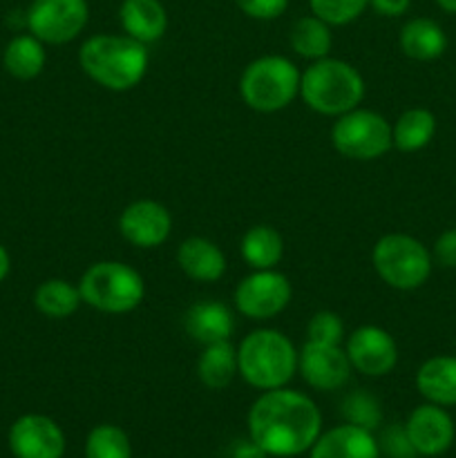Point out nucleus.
I'll return each instance as SVG.
<instances>
[{
  "label": "nucleus",
  "mask_w": 456,
  "mask_h": 458,
  "mask_svg": "<svg viewBox=\"0 0 456 458\" xmlns=\"http://www.w3.org/2000/svg\"><path fill=\"white\" fill-rule=\"evenodd\" d=\"M398 43L405 56L414 61H434L447 47V36L432 18H411L402 25Z\"/></svg>",
  "instance_id": "nucleus-21"
},
{
  "label": "nucleus",
  "mask_w": 456,
  "mask_h": 458,
  "mask_svg": "<svg viewBox=\"0 0 456 458\" xmlns=\"http://www.w3.org/2000/svg\"><path fill=\"white\" fill-rule=\"evenodd\" d=\"M80 304L83 300H80L79 284H70L61 277H49V280L40 282L34 291L36 311L49 320H65V318L74 316Z\"/></svg>",
  "instance_id": "nucleus-25"
},
{
  "label": "nucleus",
  "mask_w": 456,
  "mask_h": 458,
  "mask_svg": "<svg viewBox=\"0 0 456 458\" xmlns=\"http://www.w3.org/2000/svg\"><path fill=\"white\" fill-rule=\"evenodd\" d=\"M384 447L393 458H411L416 454L414 447H411L410 438H407L405 428H392L384 434Z\"/></svg>",
  "instance_id": "nucleus-34"
},
{
  "label": "nucleus",
  "mask_w": 456,
  "mask_h": 458,
  "mask_svg": "<svg viewBox=\"0 0 456 458\" xmlns=\"http://www.w3.org/2000/svg\"><path fill=\"white\" fill-rule=\"evenodd\" d=\"M298 371L308 387L317 392H335L351 378V362L342 344L307 340L298 353Z\"/></svg>",
  "instance_id": "nucleus-12"
},
{
  "label": "nucleus",
  "mask_w": 456,
  "mask_h": 458,
  "mask_svg": "<svg viewBox=\"0 0 456 458\" xmlns=\"http://www.w3.org/2000/svg\"><path fill=\"white\" fill-rule=\"evenodd\" d=\"M322 434L316 403L298 389L262 392L249 411V437L275 458H293L313 447Z\"/></svg>",
  "instance_id": "nucleus-1"
},
{
  "label": "nucleus",
  "mask_w": 456,
  "mask_h": 458,
  "mask_svg": "<svg viewBox=\"0 0 456 458\" xmlns=\"http://www.w3.org/2000/svg\"><path fill=\"white\" fill-rule=\"evenodd\" d=\"M371 267L392 289L414 291L427 282L432 273V255L416 237L389 233L371 249Z\"/></svg>",
  "instance_id": "nucleus-7"
},
{
  "label": "nucleus",
  "mask_w": 456,
  "mask_h": 458,
  "mask_svg": "<svg viewBox=\"0 0 456 458\" xmlns=\"http://www.w3.org/2000/svg\"><path fill=\"white\" fill-rule=\"evenodd\" d=\"M436 3H438V7L445 9V12L456 13V0H436Z\"/></svg>",
  "instance_id": "nucleus-38"
},
{
  "label": "nucleus",
  "mask_w": 456,
  "mask_h": 458,
  "mask_svg": "<svg viewBox=\"0 0 456 458\" xmlns=\"http://www.w3.org/2000/svg\"><path fill=\"white\" fill-rule=\"evenodd\" d=\"M416 389L434 405H456V358L434 356L425 360L416 374Z\"/></svg>",
  "instance_id": "nucleus-20"
},
{
  "label": "nucleus",
  "mask_w": 456,
  "mask_h": 458,
  "mask_svg": "<svg viewBox=\"0 0 456 458\" xmlns=\"http://www.w3.org/2000/svg\"><path fill=\"white\" fill-rule=\"evenodd\" d=\"M119 233L137 249H156L165 244L173 233V215L161 201L137 199L121 210Z\"/></svg>",
  "instance_id": "nucleus-14"
},
{
  "label": "nucleus",
  "mask_w": 456,
  "mask_h": 458,
  "mask_svg": "<svg viewBox=\"0 0 456 458\" xmlns=\"http://www.w3.org/2000/svg\"><path fill=\"white\" fill-rule=\"evenodd\" d=\"M83 304L107 316H123L134 311L146 298V282L141 273L125 262L103 259L85 268L79 280Z\"/></svg>",
  "instance_id": "nucleus-5"
},
{
  "label": "nucleus",
  "mask_w": 456,
  "mask_h": 458,
  "mask_svg": "<svg viewBox=\"0 0 456 458\" xmlns=\"http://www.w3.org/2000/svg\"><path fill=\"white\" fill-rule=\"evenodd\" d=\"M308 458H380V443L371 429L344 423L320 434Z\"/></svg>",
  "instance_id": "nucleus-16"
},
{
  "label": "nucleus",
  "mask_w": 456,
  "mask_h": 458,
  "mask_svg": "<svg viewBox=\"0 0 456 458\" xmlns=\"http://www.w3.org/2000/svg\"><path fill=\"white\" fill-rule=\"evenodd\" d=\"M47 52L43 40L34 34H18L7 43L3 52V65L9 76L18 81H31L45 70Z\"/></svg>",
  "instance_id": "nucleus-24"
},
{
  "label": "nucleus",
  "mask_w": 456,
  "mask_h": 458,
  "mask_svg": "<svg viewBox=\"0 0 456 458\" xmlns=\"http://www.w3.org/2000/svg\"><path fill=\"white\" fill-rule=\"evenodd\" d=\"M197 376H199L201 385L213 392L226 389L235 380V376H240L237 347H232L231 340L204 344L199 360H197Z\"/></svg>",
  "instance_id": "nucleus-23"
},
{
  "label": "nucleus",
  "mask_w": 456,
  "mask_h": 458,
  "mask_svg": "<svg viewBox=\"0 0 456 458\" xmlns=\"http://www.w3.org/2000/svg\"><path fill=\"white\" fill-rule=\"evenodd\" d=\"M434 259L445 268H456V228L443 233L434 244Z\"/></svg>",
  "instance_id": "nucleus-33"
},
{
  "label": "nucleus",
  "mask_w": 456,
  "mask_h": 458,
  "mask_svg": "<svg viewBox=\"0 0 456 458\" xmlns=\"http://www.w3.org/2000/svg\"><path fill=\"white\" fill-rule=\"evenodd\" d=\"M291 47L298 56L307 58V61H320L331 54L334 47V34H331V25L322 18L308 16L298 18L291 27Z\"/></svg>",
  "instance_id": "nucleus-26"
},
{
  "label": "nucleus",
  "mask_w": 456,
  "mask_h": 458,
  "mask_svg": "<svg viewBox=\"0 0 456 458\" xmlns=\"http://www.w3.org/2000/svg\"><path fill=\"white\" fill-rule=\"evenodd\" d=\"M291 298H293V286H291L289 277L277 268L249 273L237 282L235 293H232L237 311L255 322L280 316L289 307Z\"/></svg>",
  "instance_id": "nucleus-9"
},
{
  "label": "nucleus",
  "mask_w": 456,
  "mask_h": 458,
  "mask_svg": "<svg viewBox=\"0 0 456 458\" xmlns=\"http://www.w3.org/2000/svg\"><path fill=\"white\" fill-rule=\"evenodd\" d=\"M177 264L183 276L201 284H213L226 276V255L208 237H188L177 249Z\"/></svg>",
  "instance_id": "nucleus-17"
},
{
  "label": "nucleus",
  "mask_w": 456,
  "mask_h": 458,
  "mask_svg": "<svg viewBox=\"0 0 456 458\" xmlns=\"http://www.w3.org/2000/svg\"><path fill=\"white\" fill-rule=\"evenodd\" d=\"M9 271H12V258H9V250L0 244V284L7 280Z\"/></svg>",
  "instance_id": "nucleus-37"
},
{
  "label": "nucleus",
  "mask_w": 456,
  "mask_h": 458,
  "mask_svg": "<svg viewBox=\"0 0 456 458\" xmlns=\"http://www.w3.org/2000/svg\"><path fill=\"white\" fill-rule=\"evenodd\" d=\"M241 13L253 21H275L289 7V0H235Z\"/></svg>",
  "instance_id": "nucleus-32"
},
{
  "label": "nucleus",
  "mask_w": 456,
  "mask_h": 458,
  "mask_svg": "<svg viewBox=\"0 0 456 458\" xmlns=\"http://www.w3.org/2000/svg\"><path fill=\"white\" fill-rule=\"evenodd\" d=\"M300 76L291 58L282 54H266L244 67L240 76V97L246 107L259 114H273L289 107L300 97Z\"/></svg>",
  "instance_id": "nucleus-6"
},
{
  "label": "nucleus",
  "mask_w": 456,
  "mask_h": 458,
  "mask_svg": "<svg viewBox=\"0 0 456 458\" xmlns=\"http://www.w3.org/2000/svg\"><path fill=\"white\" fill-rule=\"evenodd\" d=\"M344 352L353 371L369 378L392 374L398 362V344L387 329L376 325H362L347 335Z\"/></svg>",
  "instance_id": "nucleus-11"
},
{
  "label": "nucleus",
  "mask_w": 456,
  "mask_h": 458,
  "mask_svg": "<svg viewBox=\"0 0 456 458\" xmlns=\"http://www.w3.org/2000/svg\"><path fill=\"white\" fill-rule=\"evenodd\" d=\"M298 349L277 329H255L237 347V371L259 392L280 389L298 374Z\"/></svg>",
  "instance_id": "nucleus-3"
},
{
  "label": "nucleus",
  "mask_w": 456,
  "mask_h": 458,
  "mask_svg": "<svg viewBox=\"0 0 456 458\" xmlns=\"http://www.w3.org/2000/svg\"><path fill=\"white\" fill-rule=\"evenodd\" d=\"M342 414L347 423H353L365 429H376L380 425V419H383L378 401L367 392L349 394L342 405Z\"/></svg>",
  "instance_id": "nucleus-30"
},
{
  "label": "nucleus",
  "mask_w": 456,
  "mask_h": 458,
  "mask_svg": "<svg viewBox=\"0 0 456 458\" xmlns=\"http://www.w3.org/2000/svg\"><path fill=\"white\" fill-rule=\"evenodd\" d=\"M436 132V119L425 107H411L398 116L396 123L392 125L393 148L401 152H416L423 150L432 141Z\"/></svg>",
  "instance_id": "nucleus-27"
},
{
  "label": "nucleus",
  "mask_w": 456,
  "mask_h": 458,
  "mask_svg": "<svg viewBox=\"0 0 456 458\" xmlns=\"http://www.w3.org/2000/svg\"><path fill=\"white\" fill-rule=\"evenodd\" d=\"M405 434L416 454L438 456L450 450L454 443V423L441 405L427 403L411 411Z\"/></svg>",
  "instance_id": "nucleus-15"
},
{
  "label": "nucleus",
  "mask_w": 456,
  "mask_h": 458,
  "mask_svg": "<svg viewBox=\"0 0 456 458\" xmlns=\"http://www.w3.org/2000/svg\"><path fill=\"white\" fill-rule=\"evenodd\" d=\"M183 329L199 344L222 343V340H231L235 331V318L231 309L219 300H201L186 311Z\"/></svg>",
  "instance_id": "nucleus-18"
},
{
  "label": "nucleus",
  "mask_w": 456,
  "mask_h": 458,
  "mask_svg": "<svg viewBox=\"0 0 456 458\" xmlns=\"http://www.w3.org/2000/svg\"><path fill=\"white\" fill-rule=\"evenodd\" d=\"M231 458H268V454L253 441V438H249V441L235 443Z\"/></svg>",
  "instance_id": "nucleus-36"
},
{
  "label": "nucleus",
  "mask_w": 456,
  "mask_h": 458,
  "mask_svg": "<svg viewBox=\"0 0 456 458\" xmlns=\"http://www.w3.org/2000/svg\"><path fill=\"white\" fill-rule=\"evenodd\" d=\"M240 253L253 271L275 268L284 258V237L277 228L268 226V224H258L244 233L240 242Z\"/></svg>",
  "instance_id": "nucleus-22"
},
{
  "label": "nucleus",
  "mask_w": 456,
  "mask_h": 458,
  "mask_svg": "<svg viewBox=\"0 0 456 458\" xmlns=\"http://www.w3.org/2000/svg\"><path fill=\"white\" fill-rule=\"evenodd\" d=\"M79 65L89 81L110 92H128L150 67L148 45L128 34H94L79 47Z\"/></svg>",
  "instance_id": "nucleus-2"
},
{
  "label": "nucleus",
  "mask_w": 456,
  "mask_h": 458,
  "mask_svg": "<svg viewBox=\"0 0 456 458\" xmlns=\"http://www.w3.org/2000/svg\"><path fill=\"white\" fill-rule=\"evenodd\" d=\"M344 322L335 311H317L313 313L307 325V340L326 344H342L344 340Z\"/></svg>",
  "instance_id": "nucleus-31"
},
{
  "label": "nucleus",
  "mask_w": 456,
  "mask_h": 458,
  "mask_svg": "<svg viewBox=\"0 0 456 458\" xmlns=\"http://www.w3.org/2000/svg\"><path fill=\"white\" fill-rule=\"evenodd\" d=\"M7 441L16 458H63L67 447L61 425L43 414H25L13 420Z\"/></svg>",
  "instance_id": "nucleus-13"
},
{
  "label": "nucleus",
  "mask_w": 456,
  "mask_h": 458,
  "mask_svg": "<svg viewBox=\"0 0 456 458\" xmlns=\"http://www.w3.org/2000/svg\"><path fill=\"white\" fill-rule=\"evenodd\" d=\"M411 0H369V7L374 9L378 16L398 18L410 9Z\"/></svg>",
  "instance_id": "nucleus-35"
},
{
  "label": "nucleus",
  "mask_w": 456,
  "mask_h": 458,
  "mask_svg": "<svg viewBox=\"0 0 456 458\" xmlns=\"http://www.w3.org/2000/svg\"><path fill=\"white\" fill-rule=\"evenodd\" d=\"M313 16L322 18L331 27H342L365 13L369 0H308Z\"/></svg>",
  "instance_id": "nucleus-29"
},
{
  "label": "nucleus",
  "mask_w": 456,
  "mask_h": 458,
  "mask_svg": "<svg viewBox=\"0 0 456 458\" xmlns=\"http://www.w3.org/2000/svg\"><path fill=\"white\" fill-rule=\"evenodd\" d=\"M89 21L88 0H31L25 13L30 34L45 45H65L83 34Z\"/></svg>",
  "instance_id": "nucleus-10"
},
{
  "label": "nucleus",
  "mask_w": 456,
  "mask_h": 458,
  "mask_svg": "<svg viewBox=\"0 0 456 458\" xmlns=\"http://www.w3.org/2000/svg\"><path fill=\"white\" fill-rule=\"evenodd\" d=\"M300 97L308 110L322 116H340L365 98V79L342 58H320L300 76Z\"/></svg>",
  "instance_id": "nucleus-4"
},
{
  "label": "nucleus",
  "mask_w": 456,
  "mask_h": 458,
  "mask_svg": "<svg viewBox=\"0 0 456 458\" xmlns=\"http://www.w3.org/2000/svg\"><path fill=\"white\" fill-rule=\"evenodd\" d=\"M331 143L342 157L353 161H374L393 148L392 125L380 112L353 107L335 116Z\"/></svg>",
  "instance_id": "nucleus-8"
},
{
  "label": "nucleus",
  "mask_w": 456,
  "mask_h": 458,
  "mask_svg": "<svg viewBox=\"0 0 456 458\" xmlns=\"http://www.w3.org/2000/svg\"><path fill=\"white\" fill-rule=\"evenodd\" d=\"M123 34L143 45L156 43L168 30V12L161 0H123L119 7Z\"/></svg>",
  "instance_id": "nucleus-19"
},
{
  "label": "nucleus",
  "mask_w": 456,
  "mask_h": 458,
  "mask_svg": "<svg viewBox=\"0 0 456 458\" xmlns=\"http://www.w3.org/2000/svg\"><path fill=\"white\" fill-rule=\"evenodd\" d=\"M85 458H132L128 434L119 425H97L85 441Z\"/></svg>",
  "instance_id": "nucleus-28"
}]
</instances>
